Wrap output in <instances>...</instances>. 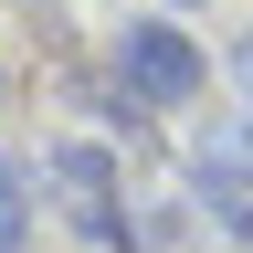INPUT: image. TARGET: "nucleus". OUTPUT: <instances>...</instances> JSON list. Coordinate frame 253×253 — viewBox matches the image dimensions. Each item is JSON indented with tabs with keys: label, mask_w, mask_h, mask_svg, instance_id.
I'll return each mask as SVG.
<instances>
[{
	"label": "nucleus",
	"mask_w": 253,
	"mask_h": 253,
	"mask_svg": "<svg viewBox=\"0 0 253 253\" xmlns=\"http://www.w3.org/2000/svg\"><path fill=\"white\" fill-rule=\"evenodd\" d=\"M201 201H211L221 232L253 253V148H201Z\"/></svg>",
	"instance_id": "3"
},
{
	"label": "nucleus",
	"mask_w": 253,
	"mask_h": 253,
	"mask_svg": "<svg viewBox=\"0 0 253 253\" xmlns=\"http://www.w3.org/2000/svg\"><path fill=\"white\" fill-rule=\"evenodd\" d=\"M116 84H126V106H190V95H201V53H190V32H179V21H126Z\"/></svg>",
	"instance_id": "2"
},
{
	"label": "nucleus",
	"mask_w": 253,
	"mask_h": 253,
	"mask_svg": "<svg viewBox=\"0 0 253 253\" xmlns=\"http://www.w3.org/2000/svg\"><path fill=\"white\" fill-rule=\"evenodd\" d=\"M42 190H53L74 221H84V243H95V253H137V232L116 221V158L95 148V137H63V148H42Z\"/></svg>",
	"instance_id": "1"
},
{
	"label": "nucleus",
	"mask_w": 253,
	"mask_h": 253,
	"mask_svg": "<svg viewBox=\"0 0 253 253\" xmlns=\"http://www.w3.org/2000/svg\"><path fill=\"white\" fill-rule=\"evenodd\" d=\"M21 232H32V179L11 169V158H0V253H11Z\"/></svg>",
	"instance_id": "4"
},
{
	"label": "nucleus",
	"mask_w": 253,
	"mask_h": 253,
	"mask_svg": "<svg viewBox=\"0 0 253 253\" xmlns=\"http://www.w3.org/2000/svg\"><path fill=\"white\" fill-rule=\"evenodd\" d=\"M243 84H253V42H243Z\"/></svg>",
	"instance_id": "5"
}]
</instances>
